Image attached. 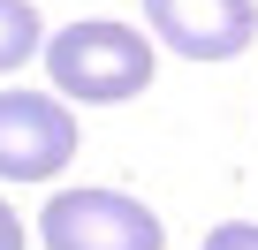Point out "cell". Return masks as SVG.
Here are the masks:
<instances>
[{"label":"cell","mask_w":258,"mask_h":250,"mask_svg":"<svg viewBox=\"0 0 258 250\" xmlns=\"http://www.w3.org/2000/svg\"><path fill=\"white\" fill-rule=\"evenodd\" d=\"M46 250H167V227L152 205L121 190H53L38 212Z\"/></svg>","instance_id":"obj_2"},{"label":"cell","mask_w":258,"mask_h":250,"mask_svg":"<svg viewBox=\"0 0 258 250\" xmlns=\"http://www.w3.org/2000/svg\"><path fill=\"white\" fill-rule=\"evenodd\" d=\"M152 38L129 31L114 16H91V23H69L46 38V76L61 99H84V106H121L152 84Z\"/></svg>","instance_id":"obj_1"},{"label":"cell","mask_w":258,"mask_h":250,"mask_svg":"<svg viewBox=\"0 0 258 250\" xmlns=\"http://www.w3.org/2000/svg\"><path fill=\"white\" fill-rule=\"evenodd\" d=\"M31 53H46L38 0H0V76H8V68H23Z\"/></svg>","instance_id":"obj_5"},{"label":"cell","mask_w":258,"mask_h":250,"mask_svg":"<svg viewBox=\"0 0 258 250\" xmlns=\"http://www.w3.org/2000/svg\"><path fill=\"white\" fill-rule=\"evenodd\" d=\"M0 250H23V220H16L8 205H0Z\"/></svg>","instance_id":"obj_7"},{"label":"cell","mask_w":258,"mask_h":250,"mask_svg":"<svg viewBox=\"0 0 258 250\" xmlns=\"http://www.w3.org/2000/svg\"><path fill=\"white\" fill-rule=\"evenodd\" d=\"M205 250H258V220H220L205 235Z\"/></svg>","instance_id":"obj_6"},{"label":"cell","mask_w":258,"mask_h":250,"mask_svg":"<svg viewBox=\"0 0 258 250\" xmlns=\"http://www.w3.org/2000/svg\"><path fill=\"white\" fill-rule=\"evenodd\" d=\"M76 159V121L46 91H0V182H53Z\"/></svg>","instance_id":"obj_3"},{"label":"cell","mask_w":258,"mask_h":250,"mask_svg":"<svg viewBox=\"0 0 258 250\" xmlns=\"http://www.w3.org/2000/svg\"><path fill=\"white\" fill-rule=\"evenodd\" d=\"M145 23L182 61H235L258 38V8L250 0H145Z\"/></svg>","instance_id":"obj_4"}]
</instances>
